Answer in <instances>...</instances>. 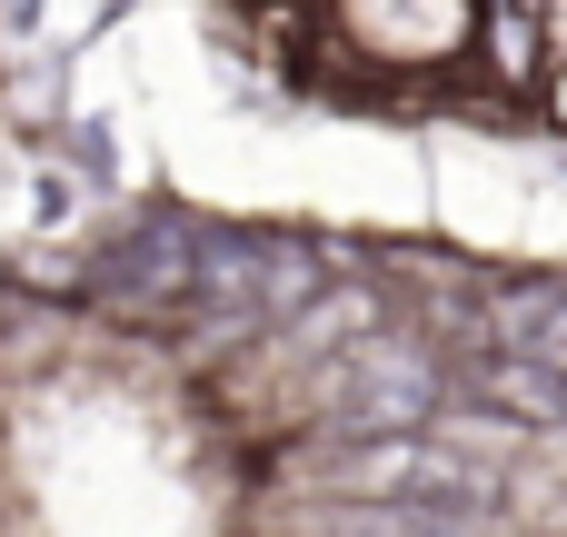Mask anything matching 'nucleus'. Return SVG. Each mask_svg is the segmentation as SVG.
Returning <instances> with one entry per match:
<instances>
[{"instance_id":"f03ea898","label":"nucleus","mask_w":567,"mask_h":537,"mask_svg":"<svg viewBox=\"0 0 567 537\" xmlns=\"http://www.w3.org/2000/svg\"><path fill=\"white\" fill-rule=\"evenodd\" d=\"M329 20L379 70H439L478 40V0H329Z\"/></svg>"},{"instance_id":"20e7f679","label":"nucleus","mask_w":567,"mask_h":537,"mask_svg":"<svg viewBox=\"0 0 567 537\" xmlns=\"http://www.w3.org/2000/svg\"><path fill=\"white\" fill-rule=\"evenodd\" d=\"M478 399L488 409H508L518 428H567V379L558 369H538V359H478Z\"/></svg>"},{"instance_id":"f257e3e1","label":"nucleus","mask_w":567,"mask_h":537,"mask_svg":"<svg viewBox=\"0 0 567 537\" xmlns=\"http://www.w3.org/2000/svg\"><path fill=\"white\" fill-rule=\"evenodd\" d=\"M319 399L339 409L349 438H409V428H439V359L409 329H369L319 369Z\"/></svg>"},{"instance_id":"39448f33","label":"nucleus","mask_w":567,"mask_h":537,"mask_svg":"<svg viewBox=\"0 0 567 537\" xmlns=\"http://www.w3.org/2000/svg\"><path fill=\"white\" fill-rule=\"evenodd\" d=\"M369 329H389V299H379V289H319V299L299 309V329H289V339H299L309 359H339V349H349V339H369Z\"/></svg>"},{"instance_id":"7ed1b4c3","label":"nucleus","mask_w":567,"mask_h":537,"mask_svg":"<svg viewBox=\"0 0 567 537\" xmlns=\"http://www.w3.org/2000/svg\"><path fill=\"white\" fill-rule=\"evenodd\" d=\"M488 329H498L508 359H538V369L567 379V279H508V289H488Z\"/></svg>"}]
</instances>
